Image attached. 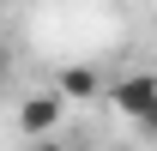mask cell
Returning a JSON list of instances; mask_svg holds the SVG:
<instances>
[{
	"label": "cell",
	"mask_w": 157,
	"mask_h": 151,
	"mask_svg": "<svg viewBox=\"0 0 157 151\" xmlns=\"http://www.w3.org/2000/svg\"><path fill=\"white\" fill-rule=\"evenodd\" d=\"M30 151H67V145H60L55 133H42V139H30Z\"/></svg>",
	"instance_id": "4"
},
{
	"label": "cell",
	"mask_w": 157,
	"mask_h": 151,
	"mask_svg": "<svg viewBox=\"0 0 157 151\" xmlns=\"http://www.w3.org/2000/svg\"><path fill=\"white\" fill-rule=\"evenodd\" d=\"M109 103H115V115H127V121H145V109L157 103V73L151 67H139V73H121L115 85H109Z\"/></svg>",
	"instance_id": "1"
},
{
	"label": "cell",
	"mask_w": 157,
	"mask_h": 151,
	"mask_svg": "<svg viewBox=\"0 0 157 151\" xmlns=\"http://www.w3.org/2000/svg\"><path fill=\"white\" fill-rule=\"evenodd\" d=\"M55 85H60V97H67V103H97V97H109V85H103L97 67H60Z\"/></svg>",
	"instance_id": "3"
},
{
	"label": "cell",
	"mask_w": 157,
	"mask_h": 151,
	"mask_svg": "<svg viewBox=\"0 0 157 151\" xmlns=\"http://www.w3.org/2000/svg\"><path fill=\"white\" fill-rule=\"evenodd\" d=\"M139 127H145V133H151V139H157V103H151V109H145V121H139Z\"/></svg>",
	"instance_id": "5"
},
{
	"label": "cell",
	"mask_w": 157,
	"mask_h": 151,
	"mask_svg": "<svg viewBox=\"0 0 157 151\" xmlns=\"http://www.w3.org/2000/svg\"><path fill=\"white\" fill-rule=\"evenodd\" d=\"M60 115H67L60 85H55V91H30V97L18 103V133H24V139H42V133L60 127Z\"/></svg>",
	"instance_id": "2"
}]
</instances>
